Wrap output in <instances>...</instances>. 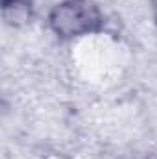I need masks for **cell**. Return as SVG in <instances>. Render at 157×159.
Listing matches in <instances>:
<instances>
[{"label":"cell","mask_w":157,"mask_h":159,"mask_svg":"<svg viewBox=\"0 0 157 159\" xmlns=\"http://www.w3.org/2000/svg\"><path fill=\"white\" fill-rule=\"evenodd\" d=\"M118 159H148V157H144V156H137V154H126V156H122V157H118Z\"/></svg>","instance_id":"cell-4"},{"label":"cell","mask_w":157,"mask_h":159,"mask_svg":"<svg viewBox=\"0 0 157 159\" xmlns=\"http://www.w3.org/2000/svg\"><path fill=\"white\" fill-rule=\"evenodd\" d=\"M150 2V7H152V15H154V20L157 24V0H148Z\"/></svg>","instance_id":"cell-3"},{"label":"cell","mask_w":157,"mask_h":159,"mask_svg":"<svg viewBox=\"0 0 157 159\" xmlns=\"http://www.w3.org/2000/svg\"><path fill=\"white\" fill-rule=\"evenodd\" d=\"M2 17L9 24H22L32 17L34 0H2Z\"/></svg>","instance_id":"cell-2"},{"label":"cell","mask_w":157,"mask_h":159,"mask_svg":"<svg viewBox=\"0 0 157 159\" xmlns=\"http://www.w3.org/2000/svg\"><path fill=\"white\" fill-rule=\"evenodd\" d=\"M46 22L59 41H74L104 32L105 17L94 0H61L52 6Z\"/></svg>","instance_id":"cell-1"}]
</instances>
